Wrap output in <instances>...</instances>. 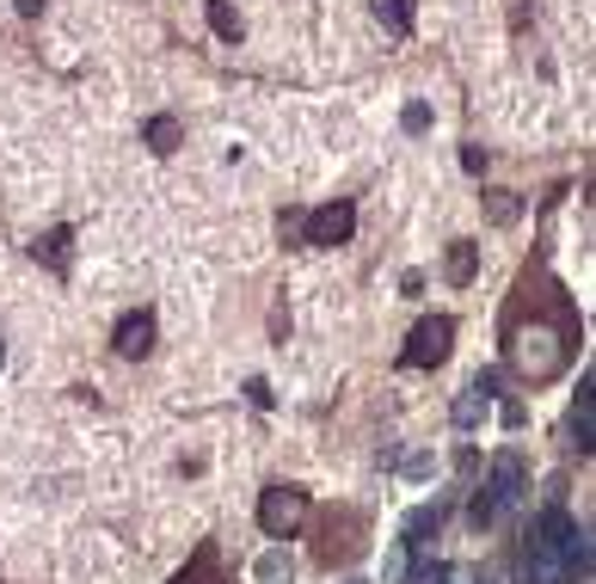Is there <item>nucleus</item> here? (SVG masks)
I'll return each mask as SVG.
<instances>
[{
	"mask_svg": "<svg viewBox=\"0 0 596 584\" xmlns=\"http://www.w3.org/2000/svg\"><path fill=\"white\" fill-rule=\"evenodd\" d=\"M504 358H511V370L523 375L529 387L554 382V375H566V363L578 358V308H572V295L559 290L554 278H523L517 295H511V308H504Z\"/></svg>",
	"mask_w": 596,
	"mask_h": 584,
	"instance_id": "1",
	"label": "nucleus"
},
{
	"mask_svg": "<svg viewBox=\"0 0 596 584\" xmlns=\"http://www.w3.org/2000/svg\"><path fill=\"white\" fill-rule=\"evenodd\" d=\"M523 486H529V467H523V455H517V450H504L498 462H492L486 486L474 492V505H467V523H474V530H492V523H498L504 511L523 499Z\"/></svg>",
	"mask_w": 596,
	"mask_h": 584,
	"instance_id": "2",
	"label": "nucleus"
},
{
	"mask_svg": "<svg viewBox=\"0 0 596 584\" xmlns=\"http://www.w3.org/2000/svg\"><path fill=\"white\" fill-rule=\"evenodd\" d=\"M363 542H370V517L351 505H332L326 517H320V542H314V560L320 566H345V560L363 554Z\"/></svg>",
	"mask_w": 596,
	"mask_h": 584,
	"instance_id": "3",
	"label": "nucleus"
},
{
	"mask_svg": "<svg viewBox=\"0 0 596 584\" xmlns=\"http://www.w3.org/2000/svg\"><path fill=\"white\" fill-rule=\"evenodd\" d=\"M302 523H307V492L302 486H265L259 492V530H265L271 542H290Z\"/></svg>",
	"mask_w": 596,
	"mask_h": 584,
	"instance_id": "4",
	"label": "nucleus"
},
{
	"mask_svg": "<svg viewBox=\"0 0 596 584\" xmlns=\"http://www.w3.org/2000/svg\"><path fill=\"white\" fill-rule=\"evenodd\" d=\"M449 339H455V320L449 314L418 320L412 339H406V351H400V363H406V370H437V363L449 358Z\"/></svg>",
	"mask_w": 596,
	"mask_h": 584,
	"instance_id": "5",
	"label": "nucleus"
},
{
	"mask_svg": "<svg viewBox=\"0 0 596 584\" xmlns=\"http://www.w3.org/2000/svg\"><path fill=\"white\" fill-rule=\"evenodd\" d=\"M357 234V203H326V210L302 215V246H345Z\"/></svg>",
	"mask_w": 596,
	"mask_h": 584,
	"instance_id": "6",
	"label": "nucleus"
},
{
	"mask_svg": "<svg viewBox=\"0 0 596 584\" xmlns=\"http://www.w3.org/2000/svg\"><path fill=\"white\" fill-rule=\"evenodd\" d=\"M111 345H118V358H148V351H154V314H148V308L123 314L118 332H111Z\"/></svg>",
	"mask_w": 596,
	"mask_h": 584,
	"instance_id": "7",
	"label": "nucleus"
},
{
	"mask_svg": "<svg viewBox=\"0 0 596 584\" xmlns=\"http://www.w3.org/2000/svg\"><path fill=\"white\" fill-rule=\"evenodd\" d=\"M492 387H498V375H474V387H467V394L455 400V425H462V431L486 425V412H492Z\"/></svg>",
	"mask_w": 596,
	"mask_h": 584,
	"instance_id": "8",
	"label": "nucleus"
},
{
	"mask_svg": "<svg viewBox=\"0 0 596 584\" xmlns=\"http://www.w3.org/2000/svg\"><path fill=\"white\" fill-rule=\"evenodd\" d=\"M443 278H449L455 290H467V283L479 278V246L474 240H455L449 253H443Z\"/></svg>",
	"mask_w": 596,
	"mask_h": 584,
	"instance_id": "9",
	"label": "nucleus"
},
{
	"mask_svg": "<svg viewBox=\"0 0 596 584\" xmlns=\"http://www.w3.org/2000/svg\"><path fill=\"white\" fill-rule=\"evenodd\" d=\"M68 246H74V228H50V234L31 246V259H43L55 278H68Z\"/></svg>",
	"mask_w": 596,
	"mask_h": 584,
	"instance_id": "10",
	"label": "nucleus"
},
{
	"mask_svg": "<svg viewBox=\"0 0 596 584\" xmlns=\"http://www.w3.org/2000/svg\"><path fill=\"white\" fill-rule=\"evenodd\" d=\"M173 584H228V578H222V566H215V542H203L198 554H191V566L179 572Z\"/></svg>",
	"mask_w": 596,
	"mask_h": 584,
	"instance_id": "11",
	"label": "nucleus"
},
{
	"mask_svg": "<svg viewBox=\"0 0 596 584\" xmlns=\"http://www.w3.org/2000/svg\"><path fill=\"white\" fill-rule=\"evenodd\" d=\"M148 148H154V154H173L179 142H185V130H179V118H166V111H160V118H148Z\"/></svg>",
	"mask_w": 596,
	"mask_h": 584,
	"instance_id": "12",
	"label": "nucleus"
},
{
	"mask_svg": "<svg viewBox=\"0 0 596 584\" xmlns=\"http://www.w3.org/2000/svg\"><path fill=\"white\" fill-rule=\"evenodd\" d=\"M375 19H382L394 38H406L412 31V0H375Z\"/></svg>",
	"mask_w": 596,
	"mask_h": 584,
	"instance_id": "13",
	"label": "nucleus"
},
{
	"mask_svg": "<svg viewBox=\"0 0 596 584\" xmlns=\"http://www.w3.org/2000/svg\"><path fill=\"white\" fill-rule=\"evenodd\" d=\"M572 437H578V455L590 450V375L578 387V406H572Z\"/></svg>",
	"mask_w": 596,
	"mask_h": 584,
	"instance_id": "14",
	"label": "nucleus"
},
{
	"mask_svg": "<svg viewBox=\"0 0 596 584\" xmlns=\"http://www.w3.org/2000/svg\"><path fill=\"white\" fill-rule=\"evenodd\" d=\"M210 31L222 43H240V13L228 7V0H210Z\"/></svg>",
	"mask_w": 596,
	"mask_h": 584,
	"instance_id": "15",
	"label": "nucleus"
},
{
	"mask_svg": "<svg viewBox=\"0 0 596 584\" xmlns=\"http://www.w3.org/2000/svg\"><path fill=\"white\" fill-rule=\"evenodd\" d=\"M437 523H443V511H437V505L418 511V517L406 523V542H400V547H424V535H437Z\"/></svg>",
	"mask_w": 596,
	"mask_h": 584,
	"instance_id": "16",
	"label": "nucleus"
},
{
	"mask_svg": "<svg viewBox=\"0 0 596 584\" xmlns=\"http://www.w3.org/2000/svg\"><path fill=\"white\" fill-rule=\"evenodd\" d=\"M492 222H517V198H511V191H492Z\"/></svg>",
	"mask_w": 596,
	"mask_h": 584,
	"instance_id": "17",
	"label": "nucleus"
},
{
	"mask_svg": "<svg viewBox=\"0 0 596 584\" xmlns=\"http://www.w3.org/2000/svg\"><path fill=\"white\" fill-rule=\"evenodd\" d=\"M259 578H271V584H277V578H290V554H265V566H259Z\"/></svg>",
	"mask_w": 596,
	"mask_h": 584,
	"instance_id": "18",
	"label": "nucleus"
},
{
	"mask_svg": "<svg viewBox=\"0 0 596 584\" xmlns=\"http://www.w3.org/2000/svg\"><path fill=\"white\" fill-rule=\"evenodd\" d=\"M277 228H283V240H302V210H283Z\"/></svg>",
	"mask_w": 596,
	"mask_h": 584,
	"instance_id": "19",
	"label": "nucleus"
},
{
	"mask_svg": "<svg viewBox=\"0 0 596 584\" xmlns=\"http://www.w3.org/2000/svg\"><path fill=\"white\" fill-rule=\"evenodd\" d=\"M400 123H406V130H412V135H418V130H424V123H431V111H424V105H406V118H400Z\"/></svg>",
	"mask_w": 596,
	"mask_h": 584,
	"instance_id": "20",
	"label": "nucleus"
},
{
	"mask_svg": "<svg viewBox=\"0 0 596 584\" xmlns=\"http://www.w3.org/2000/svg\"><path fill=\"white\" fill-rule=\"evenodd\" d=\"M38 7H43V0H19V13H38Z\"/></svg>",
	"mask_w": 596,
	"mask_h": 584,
	"instance_id": "21",
	"label": "nucleus"
},
{
	"mask_svg": "<svg viewBox=\"0 0 596 584\" xmlns=\"http://www.w3.org/2000/svg\"><path fill=\"white\" fill-rule=\"evenodd\" d=\"M0 358H7V345H0Z\"/></svg>",
	"mask_w": 596,
	"mask_h": 584,
	"instance_id": "22",
	"label": "nucleus"
}]
</instances>
